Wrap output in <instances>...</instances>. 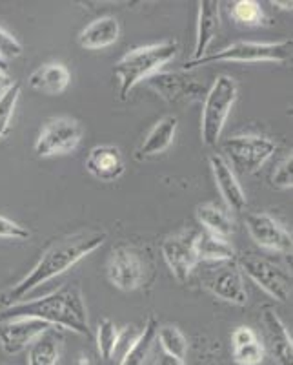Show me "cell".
<instances>
[{
	"label": "cell",
	"mask_w": 293,
	"mask_h": 365,
	"mask_svg": "<svg viewBox=\"0 0 293 365\" xmlns=\"http://www.w3.org/2000/svg\"><path fill=\"white\" fill-rule=\"evenodd\" d=\"M177 125L179 119L175 115L162 117L157 125L149 130L148 135L144 137L142 145L137 150L135 158L139 161H146V159L157 158L164 150H168L171 143H174L175 133H177Z\"/></svg>",
	"instance_id": "18"
},
{
	"label": "cell",
	"mask_w": 293,
	"mask_h": 365,
	"mask_svg": "<svg viewBox=\"0 0 293 365\" xmlns=\"http://www.w3.org/2000/svg\"><path fill=\"white\" fill-rule=\"evenodd\" d=\"M262 324L266 327L268 341L272 345L273 354L282 365H293V341L288 329L282 324V319L272 309H265L262 312Z\"/></svg>",
	"instance_id": "21"
},
{
	"label": "cell",
	"mask_w": 293,
	"mask_h": 365,
	"mask_svg": "<svg viewBox=\"0 0 293 365\" xmlns=\"http://www.w3.org/2000/svg\"><path fill=\"white\" fill-rule=\"evenodd\" d=\"M48 329H51L50 324L31 316L8 318L0 324V347L6 354H18Z\"/></svg>",
	"instance_id": "13"
},
{
	"label": "cell",
	"mask_w": 293,
	"mask_h": 365,
	"mask_svg": "<svg viewBox=\"0 0 293 365\" xmlns=\"http://www.w3.org/2000/svg\"><path fill=\"white\" fill-rule=\"evenodd\" d=\"M272 185L279 190H289L293 187V155L288 154L275 166L272 174Z\"/></svg>",
	"instance_id": "31"
},
{
	"label": "cell",
	"mask_w": 293,
	"mask_h": 365,
	"mask_svg": "<svg viewBox=\"0 0 293 365\" xmlns=\"http://www.w3.org/2000/svg\"><path fill=\"white\" fill-rule=\"evenodd\" d=\"M177 51L179 44L175 41L141 46V48L128 51L113 68L117 79H119L120 99L126 101L137 84L159 73L161 68H164L169 61H174Z\"/></svg>",
	"instance_id": "3"
},
{
	"label": "cell",
	"mask_w": 293,
	"mask_h": 365,
	"mask_svg": "<svg viewBox=\"0 0 293 365\" xmlns=\"http://www.w3.org/2000/svg\"><path fill=\"white\" fill-rule=\"evenodd\" d=\"M18 97H21V83H11L0 93V141L9 132L13 113H15V108H17Z\"/></svg>",
	"instance_id": "27"
},
{
	"label": "cell",
	"mask_w": 293,
	"mask_h": 365,
	"mask_svg": "<svg viewBox=\"0 0 293 365\" xmlns=\"http://www.w3.org/2000/svg\"><path fill=\"white\" fill-rule=\"evenodd\" d=\"M157 331H159L157 319L153 318V316H149L144 329L137 334L133 344L124 351L119 365H144L146 360L149 358V354H151V349L153 345H155V340H157Z\"/></svg>",
	"instance_id": "24"
},
{
	"label": "cell",
	"mask_w": 293,
	"mask_h": 365,
	"mask_svg": "<svg viewBox=\"0 0 293 365\" xmlns=\"http://www.w3.org/2000/svg\"><path fill=\"white\" fill-rule=\"evenodd\" d=\"M224 154L243 174H255L275 152V143L265 135H235L223 143Z\"/></svg>",
	"instance_id": "7"
},
{
	"label": "cell",
	"mask_w": 293,
	"mask_h": 365,
	"mask_svg": "<svg viewBox=\"0 0 293 365\" xmlns=\"http://www.w3.org/2000/svg\"><path fill=\"white\" fill-rule=\"evenodd\" d=\"M244 221H246V228H248L250 236H252V240L255 241L257 245L270 250V252L284 254V256L289 254L292 256V236L270 214H266V212H252Z\"/></svg>",
	"instance_id": "11"
},
{
	"label": "cell",
	"mask_w": 293,
	"mask_h": 365,
	"mask_svg": "<svg viewBox=\"0 0 293 365\" xmlns=\"http://www.w3.org/2000/svg\"><path fill=\"white\" fill-rule=\"evenodd\" d=\"M120 37V24L115 17H100L79 34V44L84 50H102L115 44Z\"/></svg>",
	"instance_id": "20"
},
{
	"label": "cell",
	"mask_w": 293,
	"mask_h": 365,
	"mask_svg": "<svg viewBox=\"0 0 293 365\" xmlns=\"http://www.w3.org/2000/svg\"><path fill=\"white\" fill-rule=\"evenodd\" d=\"M157 338H159V344H161L162 347V353L179 358V360H184V358H186L188 340L186 336H184L177 327H175V325H164V327H159Z\"/></svg>",
	"instance_id": "26"
},
{
	"label": "cell",
	"mask_w": 293,
	"mask_h": 365,
	"mask_svg": "<svg viewBox=\"0 0 293 365\" xmlns=\"http://www.w3.org/2000/svg\"><path fill=\"white\" fill-rule=\"evenodd\" d=\"M86 170L99 181L113 182L124 174V159L117 146H93L86 158Z\"/></svg>",
	"instance_id": "16"
},
{
	"label": "cell",
	"mask_w": 293,
	"mask_h": 365,
	"mask_svg": "<svg viewBox=\"0 0 293 365\" xmlns=\"http://www.w3.org/2000/svg\"><path fill=\"white\" fill-rule=\"evenodd\" d=\"M237 265L240 272L246 274L266 294L277 302H288L292 294V272H288L284 267L257 254H243L237 259Z\"/></svg>",
	"instance_id": "6"
},
{
	"label": "cell",
	"mask_w": 293,
	"mask_h": 365,
	"mask_svg": "<svg viewBox=\"0 0 293 365\" xmlns=\"http://www.w3.org/2000/svg\"><path fill=\"white\" fill-rule=\"evenodd\" d=\"M197 236V230L186 228V230L166 237L162 243V257H164L166 265L181 283L188 282L193 269L198 265Z\"/></svg>",
	"instance_id": "10"
},
{
	"label": "cell",
	"mask_w": 293,
	"mask_h": 365,
	"mask_svg": "<svg viewBox=\"0 0 293 365\" xmlns=\"http://www.w3.org/2000/svg\"><path fill=\"white\" fill-rule=\"evenodd\" d=\"M292 38L279 42H250L239 41L226 46L224 50L204 55L197 61H188L184 71L208 66L213 63H279L288 64L292 61Z\"/></svg>",
	"instance_id": "4"
},
{
	"label": "cell",
	"mask_w": 293,
	"mask_h": 365,
	"mask_svg": "<svg viewBox=\"0 0 293 365\" xmlns=\"http://www.w3.org/2000/svg\"><path fill=\"white\" fill-rule=\"evenodd\" d=\"M231 17L243 26H260L265 21V13L255 0H239L231 6Z\"/></svg>",
	"instance_id": "29"
},
{
	"label": "cell",
	"mask_w": 293,
	"mask_h": 365,
	"mask_svg": "<svg viewBox=\"0 0 293 365\" xmlns=\"http://www.w3.org/2000/svg\"><path fill=\"white\" fill-rule=\"evenodd\" d=\"M107 279L119 291H135L144 279V265L135 250L129 247L120 245L112 250L110 262H107Z\"/></svg>",
	"instance_id": "12"
},
{
	"label": "cell",
	"mask_w": 293,
	"mask_h": 365,
	"mask_svg": "<svg viewBox=\"0 0 293 365\" xmlns=\"http://www.w3.org/2000/svg\"><path fill=\"white\" fill-rule=\"evenodd\" d=\"M273 6H281L282 9H286V11H292V2H279V0H273L272 2Z\"/></svg>",
	"instance_id": "37"
},
{
	"label": "cell",
	"mask_w": 293,
	"mask_h": 365,
	"mask_svg": "<svg viewBox=\"0 0 293 365\" xmlns=\"http://www.w3.org/2000/svg\"><path fill=\"white\" fill-rule=\"evenodd\" d=\"M257 340V334L250 327H237L231 334V341H233V347H240V345L252 344Z\"/></svg>",
	"instance_id": "34"
},
{
	"label": "cell",
	"mask_w": 293,
	"mask_h": 365,
	"mask_svg": "<svg viewBox=\"0 0 293 365\" xmlns=\"http://www.w3.org/2000/svg\"><path fill=\"white\" fill-rule=\"evenodd\" d=\"M203 287L215 298L231 303V305L243 307L248 303V292L244 287L243 272L237 262L210 263L203 276Z\"/></svg>",
	"instance_id": "9"
},
{
	"label": "cell",
	"mask_w": 293,
	"mask_h": 365,
	"mask_svg": "<svg viewBox=\"0 0 293 365\" xmlns=\"http://www.w3.org/2000/svg\"><path fill=\"white\" fill-rule=\"evenodd\" d=\"M71 73L63 63H48L29 75V88L44 96H58L70 86Z\"/></svg>",
	"instance_id": "19"
},
{
	"label": "cell",
	"mask_w": 293,
	"mask_h": 365,
	"mask_svg": "<svg viewBox=\"0 0 293 365\" xmlns=\"http://www.w3.org/2000/svg\"><path fill=\"white\" fill-rule=\"evenodd\" d=\"M17 316H31L60 331L66 329L80 336H90L86 303H84L82 291L75 283H66L42 298L15 303L0 311L2 319L17 318Z\"/></svg>",
	"instance_id": "2"
},
{
	"label": "cell",
	"mask_w": 293,
	"mask_h": 365,
	"mask_svg": "<svg viewBox=\"0 0 293 365\" xmlns=\"http://www.w3.org/2000/svg\"><path fill=\"white\" fill-rule=\"evenodd\" d=\"M63 341L60 329L51 327L42 332L28 347V365H57Z\"/></svg>",
	"instance_id": "22"
},
{
	"label": "cell",
	"mask_w": 293,
	"mask_h": 365,
	"mask_svg": "<svg viewBox=\"0 0 293 365\" xmlns=\"http://www.w3.org/2000/svg\"><path fill=\"white\" fill-rule=\"evenodd\" d=\"M210 168L226 207L233 212H243L246 208V194L226 158L220 154H211Z\"/></svg>",
	"instance_id": "15"
},
{
	"label": "cell",
	"mask_w": 293,
	"mask_h": 365,
	"mask_svg": "<svg viewBox=\"0 0 293 365\" xmlns=\"http://www.w3.org/2000/svg\"><path fill=\"white\" fill-rule=\"evenodd\" d=\"M265 360V347L259 340L233 347V361L237 365H260Z\"/></svg>",
	"instance_id": "30"
},
{
	"label": "cell",
	"mask_w": 293,
	"mask_h": 365,
	"mask_svg": "<svg viewBox=\"0 0 293 365\" xmlns=\"http://www.w3.org/2000/svg\"><path fill=\"white\" fill-rule=\"evenodd\" d=\"M159 365H186V361L179 360V358L169 356V354L162 353L161 354V360H159Z\"/></svg>",
	"instance_id": "35"
},
{
	"label": "cell",
	"mask_w": 293,
	"mask_h": 365,
	"mask_svg": "<svg viewBox=\"0 0 293 365\" xmlns=\"http://www.w3.org/2000/svg\"><path fill=\"white\" fill-rule=\"evenodd\" d=\"M195 216H197L198 223L204 227V232L211 234V236L223 237V240H230L233 230H235L230 214H228L223 207H219V205H215V203L198 205Z\"/></svg>",
	"instance_id": "23"
},
{
	"label": "cell",
	"mask_w": 293,
	"mask_h": 365,
	"mask_svg": "<svg viewBox=\"0 0 293 365\" xmlns=\"http://www.w3.org/2000/svg\"><path fill=\"white\" fill-rule=\"evenodd\" d=\"M82 139V126L70 117H55L44 125L35 141V154L38 158L66 155L79 146Z\"/></svg>",
	"instance_id": "8"
},
{
	"label": "cell",
	"mask_w": 293,
	"mask_h": 365,
	"mask_svg": "<svg viewBox=\"0 0 293 365\" xmlns=\"http://www.w3.org/2000/svg\"><path fill=\"white\" fill-rule=\"evenodd\" d=\"M0 71L8 75V63H6V61H2V58H0Z\"/></svg>",
	"instance_id": "38"
},
{
	"label": "cell",
	"mask_w": 293,
	"mask_h": 365,
	"mask_svg": "<svg viewBox=\"0 0 293 365\" xmlns=\"http://www.w3.org/2000/svg\"><path fill=\"white\" fill-rule=\"evenodd\" d=\"M198 263H223L235 262V250L231 243L223 237L211 236L208 232H198L197 236Z\"/></svg>",
	"instance_id": "25"
},
{
	"label": "cell",
	"mask_w": 293,
	"mask_h": 365,
	"mask_svg": "<svg viewBox=\"0 0 293 365\" xmlns=\"http://www.w3.org/2000/svg\"><path fill=\"white\" fill-rule=\"evenodd\" d=\"M148 83L168 103H182V101L197 99L204 91V88L195 83V79H191L190 75H186L184 71L155 73L149 77Z\"/></svg>",
	"instance_id": "14"
},
{
	"label": "cell",
	"mask_w": 293,
	"mask_h": 365,
	"mask_svg": "<svg viewBox=\"0 0 293 365\" xmlns=\"http://www.w3.org/2000/svg\"><path fill=\"white\" fill-rule=\"evenodd\" d=\"M106 237L107 234L100 232V230H86V232L71 234V236L60 237L58 241H55L53 245L48 247L42 252L37 265L0 298V309L24 302L26 296L35 291L37 287L57 278L66 270H70L73 265H77L82 257L95 252L106 241Z\"/></svg>",
	"instance_id": "1"
},
{
	"label": "cell",
	"mask_w": 293,
	"mask_h": 365,
	"mask_svg": "<svg viewBox=\"0 0 293 365\" xmlns=\"http://www.w3.org/2000/svg\"><path fill=\"white\" fill-rule=\"evenodd\" d=\"M22 53V44L8 31L0 28V58L8 63V58H17Z\"/></svg>",
	"instance_id": "32"
},
{
	"label": "cell",
	"mask_w": 293,
	"mask_h": 365,
	"mask_svg": "<svg viewBox=\"0 0 293 365\" xmlns=\"http://www.w3.org/2000/svg\"><path fill=\"white\" fill-rule=\"evenodd\" d=\"M9 84H11V81H9L8 75L2 73V71H0V93H2V91H4L6 88L9 86Z\"/></svg>",
	"instance_id": "36"
},
{
	"label": "cell",
	"mask_w": 293,
	"mask_h": 365,
	"mask_svg": "<svg viewBox=\"0 0 293 365\" xmlns=\"http://www.w3.org/2000/svg\"><path fill=\"white\" fill-rule=\"evenodd\" d=\"M120 331L112 319H102L97 327V351L104 360H112L119 344Z\"/></svg>",
	"instance_id": "28"
},
{
	"label": "cell",
	"mask_w": 293,
	"mask_h": 365,
	"mask_svg": "<svg viewBox=\"0 0 293 365\" xmlns=\"http://www.w3.org/2000/svg\"><path fill=\"white\" fill-rule=\"evenodd\" d=\"M220 4L217 0H201L198 2V19H197V35H195L193 58H203L208 55L211 42L220 31Z\"/></svg>",
	"instance_id": "17"
},
{
	"label": "cell",
	"mask_w": 293,
	"mask_h": 365,
	"mask_svg": "<svg viewBox=\"0 0 293 365\" xmlns=\"http://www.w3.org/2000/svg\"><path fill=\"white\" fill-rule=\"evenodd\" d=\"M237 101V83L230 75H219L204 96L201 115V139L206 146L219 143L230 110Z\"/></svg>",
	"instance_id": "5"
},
{
	"label": "cell",
	"mask_w": 293,
	"mask_h": 365,
	"mask_svg": "<svg viewBox=\"0 0 293 365\" xmlns=\"http://www.w3.org/2000/svg\"><path fill=\"white\" fill-rule=\"evenodd\" d=\"M0 237H4V240L24 241L29 237V230L22 227V225L8 220V217L0 216Z\"/></svg>",
	"instance_id": "33"
}]
</instances>
